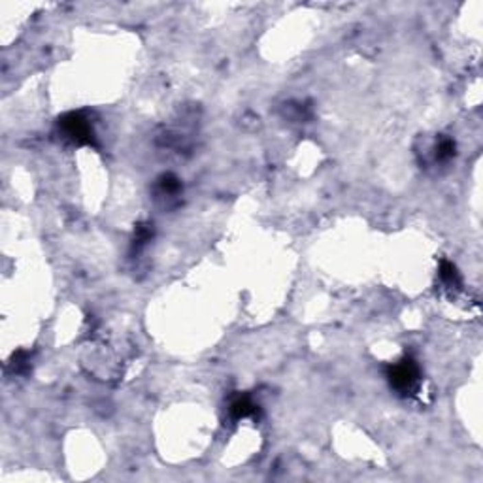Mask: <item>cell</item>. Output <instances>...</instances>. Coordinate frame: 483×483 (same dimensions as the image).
I'll return each mask as SVG.
<instances>
[{
	"instance_id": "1",
	"label": "cell",
	"mask_w": 483,
	"mask_h": 483,
	"mask_svg": "<svg viewBox=\"0 0 483 483\" xmlns=\"http://www.w3.org/2000/svg\"><path fill=\"white\" fill-rule=\"evenodd\" d=\"M389 379H391V385L401 391V393H412L417 387L419 381V368L412 359H404L401 363H396L394 366H391L389 370Z\"/></svg>"
},
{
	"instance_id": "4",
	"label": "cell",
	"mask_w": 483,
	"mask_h": 483,
	"mask_svg": "<svg viewBox=\"0 0 483 483\" xmlns=\"http://www.w3.org/2000/svg\"><path fill=\"white\" fill-rule=\"evenodd\" d=\"M455 153V144L451 140H442L440 142V146L436 148V159L438 161H447V159H451Z\"/></svg>"
},
{
	"instance_id": "3",
	"label": "cell",
	"mask_w": 483,
	"mask_h": 483,
	"mask_svg": "<svg viewBox=\"0 0 483 483\" xmlns=\"http://www.w3.org/2000/svg\"><path fill=\"white\" fill-rule=\"evenodd\" d=\"M231 414L234 419H244V417H251L257 414V406L253 404L247 396L244 398H238V401L232 402L231 406Z\"/></svg>"
},
{
	"instance_id": "2",
	"label": "cell",
	"mask_w": 483,
	"mask_h": 483,
	"mask_svg": "<svg viewBox=\"0 0 483 483\" xmlns=\"http://www.w3.org/2000/svg\"><path fill=\"white\" fill-rule=\"evenodd\" d=\"M60 131L74 144H93V140H95L91 123L80 113H68L67 117H63Z\"/></svg>"
}]
</instances>
